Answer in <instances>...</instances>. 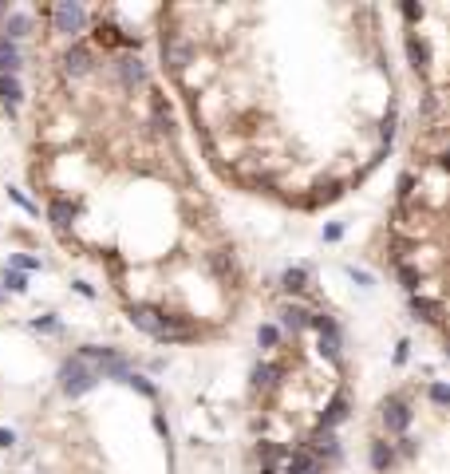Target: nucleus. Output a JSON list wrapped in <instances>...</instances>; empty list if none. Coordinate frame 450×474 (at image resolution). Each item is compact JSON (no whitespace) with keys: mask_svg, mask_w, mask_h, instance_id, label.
<instances>
[{"mask_svg":"<svg viewBox=\"0 0 450 474\" xmlns=\"http://www.w3.org/2000/svg\"><path fill=\"white\" fill-rule=\"evenodd\" d=\"M91 68H95V63H91V52H87L83 44H75V48L63 52V72L67 75H87Z\"/></svg>","mask_w":450,"mask_h":474,"instance_id":"nucleus-8","label":"nucleus"},{"mask_svg":"<svg viewBox=\"0 0 450 474\" xmlns=\"http://www.w3.org/2000/svg\"><path fill=\"white\" fill-rule=\"evenodd\" d=\"M20 99H24V91H20V84H16V75H0V103L8 111L20 107Z\"/></svg>","mask_w":450,"mask_h":474,"instance_id":"nucleus-11","label":"nucleus"},{"mask_svg":"<svg viewBox=\"0 0 450 474\" xmlns=\"http://www.w3.org/2000/svg\"><path fill=\"white\" fill-rule=\"evenodd\" d=\"M324 242H340V226H328V230H324Z\"/></svg>","mask_w":450,"mask_h":474,"instance_id":"nucleus-34","label":"nucleus"},{"mask_svg":"<svg viewBox=\"0 0 450 474\" xmlns=\"http://www.w3.org/2000/svg\"><path fill=\"white\" fill-rule=\"evenodd\" d=\"M277 379H280V368L277 364H257L253 368V384H257V388H273Z\"/></svg>","mask_w":450,"mask_h":474,"instance_id":"nucleus-21","label":"nucleus"},{"mask_svg":"<svg viewBox=\"0 0 450 474\" xmlns=\"http://www.w3.org/2000/svg\"><path fill=\"white\" fill-rule=\"evenodd\" d=\"M308 320H312V313H305V308H296V304H289V308H280V324L289 332H305Z\"/></svg>","mask_w":450,"mask_h":474,"instance_id":"nucleus-12","label":"nucleus"},{"mask_svg":"<svg viewBox=\"0 0 450 474\" xmlns=\"http://www.w3.org/2000/svg\"><path fill=\"white\" fill-rule=\"evenodd\" d=\"M32 32V16L28 13H8L4 16V40L8 36H28Z\"/></svg>","mask_w":450,"mask_h":474,"instance_id":"nucleus-15","label":"nucleus"},{"mask_svg":"<svg viewBox=\"0 0 450 474\" xmlns=\"http://www.w3.org/2000/svg\"><path fill=\"white\" fill-rule=\"evenodd\" d=\"M289 474H324V466H320V459L312 455V450H292L289 455Z\"/></svg>","mask_w":450,"mask_h":474,"instance_id":"nucleus-9","label":"nucleus"},{"mask_svg":"<svg viewBox=\"0 0 450 474\" xmlns=\"http://www.w3.org/2000/svg\"><path fill=\"white\" fill-rule=\"evenodd\" d=\"M4 289L8 292H28V277L16 273V269H4Z\"/></svg>","mask_w":450,"mask_h":474,"instance_id":"nucleus-24","label":"nucleus"},{"mask_svg":"<svg viewBox=\"0 0 450 474\" xmlns=\"http://www.w3.org/2000/svg\"><path fill=\"white\" fill-rule=\"evenodd\" d=\"M95 40L99 44H119V48H134V44H138L134 36H127V32H119V28H111V24H99Z\"/></svg>","mask_w":450,"mask_h":474,"instance_id":"nucleus-16","label":"nucleus"},{"mask_svg":"<svg viewBox=\"0 0 450 474\" xmlns=\"http://www.w3.org/2000/svg\"><path fill=\"white\" fill-rule=\"evenodd\" d=\"M379 415H383V427H387L391 435H403V431L411 427V407H407V403H403L399 395H391V400H383Z\"/></svg>","mask_w":450,"mask_h":474,"instance_id":"nucleus-4","label":"nucleus"},{"mask_svg":"<svg viewBox=\"0 0 450 474\" xmlns=\"http://www.w3.org/2000/svg\"><path fill=\"white\" fill-rule=\"evenodd\" d=\"M391 462H395V450H391L387 443H371V466H376V471H387Z\"/></svg>","mask_w":450,"mask_h":474,"instance_id":"nucleus-22","label":"nucleus"},{"mask_svg":"<svg viewBox=\"0 0 450 474\" xmlns=\"http://www.w3.org/2000/svg\"><path fill=\"white\" fill-rule=\"evenodd\" d=\"M280 289H289V292L308 289V269H305V265H292V269H284V273H280Z\"/></svg>","mask_w":450,"mask_h":474,"instance_id":"nucleus-14","label":"nucleus"},{"mask_svg":"<svg viewBox=\"0 0 450 474\" xmlns=\"http://www.w3.org/2000/svg\"><path fill=\"white\" fill-rule=\"evenodd\" d=\"M48 218H51V226H56V230H67V226H72V218H75V206H72V202H63V198H56V202L48 206Z\"/></svg>","mask_w":450,"mask_h":474,"instance_id":"nucleus-13","label":"nucleus"},{"mask_svg":"<svg viewBox=\"0 0 450 474\" xmlns=\"http://www.w3.org/2000/svg\"><path fill=\"white\" fill-rule=\"evenodd\" d=\"M257 455L265 459V466H273V462H277V459H284L289 450L280 447V443H261V447H257Z\"/></svg>","mask_w":450,"mask_h":474,"instance_id":"nucleus-23","label":"nucleus"},{"mask_svg":"<svg viewBox=\"0 0 450 474\" xmlns=\"http://www.w3.org/2000/svg\"><path fill=\"white\" fill-rule=\"evenodd\" d=\"M399 281H403V285H407V289H419V269H415V265H407V261H399Z\"/></svg>","mask_w":450,"mask_h":474,"instance_id":"nucleus-26","label":"nucleus"},{"mask_svg":"<svg viewBox=\"0 0 450 474\" xmlns=\"http://www.w3.org/2000/svg\"><path fill=\"white\" fill-rule=\"evenodd\" d=\"M308 447H312V455H328V459H336V455H340V443H336V435H332L328 427H320V431H312V439H308Z\"/></svg>","mask_w":450,"mask_h":474,"instance_id":"nucleus-10","label":"nucleus"},{"mask_svg":"<svg viewBox=\"0 0 450 474\" xmlns=\"http://www.w3.org/2000/svg\"><path fill=\"white\" fill-rule=\"evenodd\" d=\"M13 202H20V206H24V210H28V214H36V206H32V202H28V198H24V194H20V190H13Z\"/></svg>","mask_w":450,"mask_h":474,"instance_id":"nucleus-31","label":"nucleus"},{"mask_svg":"<svg viewBox=\"0 0 450 474\" xmlns=\"http://www.w3.org/2000/svg\"><path fill=\"white\" fill-rule=\"evenodd\" d=\"M261 474H280L277 466H261Z\"/></svg>","mask_w":450,"mask_h":474,"instance_id":"nucleus-36","label":"nucleus"},{"mask_svg":"<svg viewBox=\"0 0 450 474\" xmlns=\"http://www.w3.org/2000/svg\"><path fill=\"white\" fill-rule=\"evenodd\" d=\"M13 269H16V273H28V269H40V257L16 253V257H13Z\"/></svg>","mask_w":450,"mask_h":474,"instance_id":"nucleus-28","label":"nucleus"},{"mask_svg":"<svg viewBox=\"0 0 450 474\" xmlns=\"http://www.w3.org/2000/svg\"><path fill=\"white\" fill-rule=\"evenodd\" d=\"M20 68V52L13 48V40L0 36V75H13Z\"/></svg>","mask_w":450,"mask_h":474,"instance_id":"nucleus-19","label":"nucleus"},{"mask_svg":"<svg viewBox=\"0 0 450 474\" xmlns=\"http://www.w3.org/2000/svg\"><path fill=\"white\" fill-rule=\"evenodd\" d=\"M277 340H280V332L273 329V324H261V329H257V344H261V348H277Z\"/></svg>","mask_w":450,"mask_h":474,"instance_id":"nucleus-25","label":"nucleus"},{"mask_svg":"<svg viewBox=\"0 0 450 474\" xmlns=\"http://www.w3.org/2000/svg\"><path fill=\"white\" fill-rule=\"evenodd\" d=\"M115 72H119L122 87H134V84H146V63L138 60V56H122L119 63H115Z\"/></svg>","mask_w":450,"mask_h":474,"instance_id":"nucleus-7","label":"nucleus"},{"mask_svg":"<svg viewBox=\"0 0 450 474\" xmlns=\"http://www.w3.org/2000/svg\"><path fill=\"white\" fill-rule=\"evenodd\" d=\"M95 368H87L83 360H67V364L60 368V388L67 391V395H87V391L95 388Z\"/></svg>","mask_w":450,"mask_h":474,"instance_id":"nucleus-2","label":"nucleus"},{"mask_svg":"<svg viewBox=\"0 0 450 474\" xmlns=\"http://www.w3.org/2000/svg\"><path fill=\"white\" fill-rule=\"evenodd\" d=\"M122 384H131V388H138V391L146 395V400H154V395H159V391H154V384H146V379H143V376H134V372H131L127 379H122Z\"/></svg>","mask_w":450,"mask_h":474,"instance_id":"nucleus-27","label":"nucleus"},{"mask_svg":"<svg viewBox=\"0 0 450 474\" xmlns=\"http://www.w3.org/2000/svg\"><path fill=\"white\" fill-rule=\"evenodd\" d=\"M162 56H166V68H170L174 75H182L190 63H194V44L182 36H166L162 40Z\"/></svg>","mask_w":450,"mask_h":474,"instance_id":"nucleus-3","label":"nucleus"},{"mask_svg":"<svg viewBox=\"0 0 450 474\" xmlns=\"http://www.w3.org/2000/svg\"><path fill=\"white\" fill-rule=\"evenodd\" d=\"M344 419H348V400H344V395H336V400L328 403V407H324V419H320V427H336V423H344Z\"/></svg>","mask_w":450,"mask_h":474,"instance_id":"nucleus-18","label":"nucleus"},{"mask_svg":"<svg viewBox=\"0 0 450 474\" xmlns=\"http://www.w3.org/2000/svg\"><path fill=\"white\" fill-rule=\"evenodd\" d=\"M131 324L143 329L146 336H154L162 344H186L194 340V332L186 324V316H170V313H159V308H131Z\"/></svg>","mask_w":450,"mask_h":474,"instance_id":"nucleus-1","label":"nucleus"},{"mask_svg":"<svg viewBox=\"0 0 450 474\" xmlns=\"http://www.w3.org/2000/svg\"><path fill=\"white\" fill-rule=\"evenodd\" d=\"M308 324L320 332V352L328 360H340V329H336V320L332 316H312Z\"/></svg>","mask_w":450,"mask_h":474,"instance_id":"nucleus-5","label":"nucleus"},{"mask_svg":"<svg viewBox=\"0 0 450 474\" xmlns=\"http://www.w3.org/2000/svg\"><path fill=\"white\" fill-rule=\"evenodd\" d=\"M32 329H36V332H56L60 324H56L51 316H36V320H32Z\"/></svg>","mask_w":450,"mask_h":474,"instance_id":"nucleus-29","label":"nucleus"},{"mask_svg":"<svg viewBox=\"0 0 450 474\" xmlns=\"http://www.w3.org/2000/svg\"><path fill=\"white\" fill-rule=\"evenodd\" d=\"M51 16H56V32H67V36H72V32H79V28H83V8H79L75 0L56 4V8H51Z\"/></svg>","mask_w":450,"mask_h":474,"instance_id":"nucleus-6","label":"nucleus"},{"mask_svg":"<svg viewBox=\"0 0 450 474\" xmlns=\"http://www.w3.org/2000/svg\"><path fill=\"white\" fill-rule=\"evenodd\" d=\"M13 443H16V435H13V431H4V427H0V447H13Z\"/></svg>","mask_w":450,"mask_h":474,"instance_id":"nucleus-33","label":"nucleus"},{"mask_svg":"<svg viewBox=\"0 0 450 474\" xmlns=\"http://www.w3.org/2000/svg\"><path fill=\"white\" fill-rule=\"evenodd\" d=\"M407 56H411V63L419 68V72L431 63V52H426V44H423L419 36H407Z\"/></svg>","mask_w":450,"mask_h":474,"instance_id":"nucleus-20","label":"nucleus"},{"mask_svg":"<svg viewBox=\"0 0 450 474\" xmlns=\"http://www.w3.org/2000/svg\"><path fill=\"white\" fill-rule=\"evenodd\" d=\"M411 313L419 316V320H431V324L442 320V308H438L435 301H426V297H411Z\"/></svg>","mask_w":450,"mask_h":474,"instance_id":"nucleus-17","label":"nucleus"},{"mask_svg":"<svg viewBox=\"0 0 450 474\" xmlns=\"http://www.w3.org/2000/svg\"><path fill=\"white\" fill-rule=\"evenodd\" d=\"M348 273H352V281H355V285H364V289L371 285V277H367V273H360V269H348Z\"/></svg>","mask_w":450,"mask_h":474,"instance_id":"nucleus-32","label":"nucleus"},{"mask_svg":"<svg viewBox=\"0 0 450 474\" xmlns=\"http://www.w3.org/2000/svg\"><path fill=\"white\" fill-rule=\"evenodd\" d=\"M431 400H435L438 407H447V403H450V391L442 388V384H435V388H431Z\"/></svg>","mask_w":450,"mask_h":474,"instance_id":"nucleus-30","label":"nucleus"},{"mask_svg":"<svg viewBox=\"0 0 450 474\" xmlns=\"http://www.w3.org/2000/svg\"><path fill=\"white\" fill-rule=\"evenodd\" d=\"M403 16H407V20H415V16H423V8H415V4H403Z\"/></svg>","mask_w":450,"mask_h":474,"instance_id":"nucleus-35","label":"nucleus"}]
</instances>
